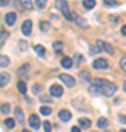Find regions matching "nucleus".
Instances as JSON below:
<instances>
[{
  "mask_svg": "<svg viewBox=\"0 0 126 132\" xmlns=\"http://www.w3.org/2000/svg\"><path fill=\"white\" fill-rule=\"evenodd\" d=\"M9 81H10V73H7V72L0 73V88L6 87V85L9 84Z\"/></svg>",
  "mask_w": 126,
  "mask_h": 132,
  "instance_id": "0eeeda50",
  "label": "nucleus"
},
{
  "mask_svg": "<svg viewBox=\"0 0 126 132\" xmlns=\"http://www.w3.org/2000/svg\"><path fill=\"white\" fill-rule=\"evenodd\" d=\"M15 116H16V120H18L19 123L25 122V119H23V112H22V109H21V107L15 109Z\"/></svg>",
  "mask_w": 126,
  "mask_h": 132,
  "instance_id": "4468645a",
  "label": "nucleus"
},
{
  "mask_svg": "<svg viewBox=\"0 0 126 132\" xmlns=\"http://www.w3.org/2000/svg\"><path fill=\"white\" fill-rule=\"evenodd\" d=\"M63 94V88H62L60 85H52L50 87V95L53 97H60Z\"/></svg>",
  "mask_w": 126,
  "mask_h": 132,
  "instance_id": "423d86ee",
  "label": "nucleus"
},
{
  "mask_svg": "<svg viewBox=\"0 0 126 132\" xmlns=\"http://www.w3.org/2000/svg\"><path fill=\"white\" fill-rule=\"evenodd\" d=\"M101 52V47H91V53H93V54H95V53H100Z\"/></svg>",
  "mask_w": 126,
  "mask_h": 132,
  "instance_id": "f704fd0d",
  "label": "nucleus"
},
{
  "mask_svg": "<svg viewBox=\"0 0 126 132\" xmlns=\"http://www.w3.org/2000/svg\"><path fill=\"white\" fill-rule=\"evenodd\" d=\"M35 5H37L40 9H43V7L47 5V0H35Z\"/></svg>",
  "mask_w": 126,
  "mask_h": 132,
  "instance_id": "cd10ccee",
  "label": "nucleus"
},
{
  "mask_svg": "<svg viewBox=\"0 0 126 132\" xmlns=\"http://www.w3.org/2000/svg\"><path fill=\"white\" fill-rule=\"evenodd\" d=\"M84 6L85 9H93V7H95V0H84Z\"/></svg>",
  "mask_w": 126,
  "mask_h": 132,
  "instance_id": "6ab92c4d",
  "label": "nucleus"
},
{
  "mask_svg": "<svg viewBox=\"0 0 126 132\" xmlns=\"http://www.w3.org/2000/svg\"><path fill=\"white\" fill-rule=\"evenodd\" d=\"M59 9L63 12V15H65V18L68 19V21H72V15L69 13V7H68V3H66L65 0H63V3H62V6L59 7Z\"/></svg>",
  "mask_w": 126,
  "mask_h": 132,
  "instance_id": "1a4fd4ad",
  "label": "nucleus"
},
{
  "mask_svg": "<svg viewBox=\"0 0 126 132\" xmlns=\"http://www.w3.org/2000/svg\"><path fill=\"white\" fill-rule=\"evenodd\" d=\"M116 90H117L116 84H110V82H108L107 85H104V87H103V94L110 97V95H113L114 93H116Z\"/></svg>",
  "mask_w": 126,
  "mask_h": 132,
  "instance_id": "7ed1b4c3",
  "label": "nucleus"
},
{
  "mask_svg": "<svg viewBox=\"0 0 126 132\" xmlns=\"http://www.w3.org/2000/svg\"><path fill=\"white\" fill-rule=\"evenodd\" d=\"M34 50H35V53H38L40 56H44V54H46V48L43 47V46H35Z\"/></svg>",
  "mask_w": 126,
  "mask_h": 132,
  "instance_id": "5701e85b",
  "label": "nucleus"
},
{
  "mask_svg": "<svg viewBox=\"0 0 126 132\" xmlns=\"http://www.w3.org/2000/svg\"><path fill=\"white\" fill-rule=\"evenodd\" d=\"M0 110H2V113H3V114H7V113L10 112V106H9L7 103H6V104H2V106H0Z\"/></svg>",
  "mask_w": 126,
  "mask_h": 132,
  "instance_id": "b1692460",
  "label": "nucleus"
},
{
  "mask_svg": "<svg viewBox=\"0 0 126 132\" xmlns=\"http://www.w3.org/2000/svg\"><path fill=\"white\" fill-rule=\"evenodd\" d=\"M53 47H54V50H60V48H63V43H60V41H56L54 44H53Z\"/></svg>",
  "mask_w": 126,
  "mask_h": 132,
  "instance_id": "c756f323",
  "label": "nucleus"
},
{
  "mask_svg": "<svg viewBox=\"0 0 126 132\" xmlns=\"http://www.w3.org/2000/svg\"><path fill=\"white\" fill-rule=\"evenodd\" d=\"M70 118H72V114H70V112H68V110H60V112H59V119L63 120V122L70 120Z\"/></svg>",
  "mask_w": 126,
  "mask_h": 132,
  "instance_id": "f8f14e48",
  "label": "nucleus"
},
{
  "mask_svg": "<svg viewBox=\"0 0 126 132\" xmlns=\"http://www.w3.org/2000/svg\"><path fill=\"white\" fill-rule=\"evenodd\" d=\"M103 2H104V5L106 6H116L117 5L116 0H103Z\"/></svg>",
  "mask_w": 126,
  "mask_h": 132,
  "instance_id": "c85d7f7f",
  "label": "nucleus"
},
{
  "mask_svg": "<svg viewBox=\"0 0 126 132\" xmlns=\"http://www.w3.org/2000/svg\"><path fill=\"white\" fill-rule=\"evenodd\" d=\"M107 125H108V120H107L106 118H100V119L97 120V126H98V128H106Z\"/></svg>",
  "mask_w": 126,
  "mask_h": 132,
  "instance_id": "a211bd4d",
  "label": "nucleus"
},
{
  "mask_svg": "<svg viewBox=\"0 0 126 132\" xmlns=\"http://www.w3.org/2000/svg\"><path fill=\"white\" fill-rule=\"evenodd\" d=\"M43 125H44V131H46V132L52 131V123H50V122H44Z\"/></svg>",
  "mask_w": 126,
  "mask_h": 132,
  "instance_id": "7c9ffc66",
  "label": "nucleus"
},
{
  "mask_svg": "<svg viewBox=\"0 0 126 132\" xmlns=\"http://www.w3.org/2000/svg\"><path fill=\"white\" fill-rule=\"evenodd\" d=\"M122 35H126V25L122 27Z\"/></svg>",
  "mask_w": 126,
  "mask_h": 132,
  "instance_id": "e433bc0d",
  "label": "nucleus"
},
{
  "mask_svg": "<svg viewBox=\"0 0 126 132\" xmlns=\"http://www.w3.org/2000/svg\"><path fill=\"white\" fill-rule=\"evenodd\" d=\"M93 66L95 69H107L108 62L106 60V59H103V57H98V59H95V60L93 62Z\"/></svg>",
  "mask_w": 126,
  "mask_h": 132,
  "instance_id": "f257e3e1",
  "label": "nucleus"
},
{
  "mask_svg": "<svg viewBox=\"0 0 126 132\" xmlns=\"http://www.w3.org/2000/svg\"><path fill=\"white\" fill-rule=\"evenodd\" d=\"M120 68L123 71H126V57H122L120 59Z\"/></svg>",
  "mask_w": 126,
  "mask_h": 132,
  "instance_id": "473e14b6",
  "label": "nucleus"
},
{
  "mask_svg": "<svg viewBox=\"0 0 126 132\" xmlns=\"http://www.w3.org/2000/svg\"><path fill=\"white\" fill-rule=\"evenodd\" d=\"M19 2H21V5H22L25 9H31V7H32V2H31V0H19Z\"/></svg>",
  "mask_w": 126,
  "mask_h": 132,
  "instance_id": "4be33fe9",
  "label": "nucleus"
},
{
  "mask_svg": "<svg viewBox=\"0 0 126 132\" xmlns=\"http://www.w3.org/2000/svg\"><path fill=\"white\" fill-rule=\"evenodd\" d=\"M89 94H93V95H100V94H103V87H98V85L93 84L91 87H89Z\"/></svg>",
  "mask_w": 126,
  "mask_h": 132,
  "instance_id": "9b49d317",
  "label": "nucleus"
},
{
  "mask_svg": "<svg viewBox=\"0 0 126 132\" xmlns=\"http://www.w3.org/2000/svg\"><path fill=\"white\" fill-rule=\"evenodd\" d=\"M78 123L81 125V128H85V129L91 126V120H89V119H87V118H81L79 120H78Z\"/></svg>",
  "mask_w": 126,
  "mask_h": 132,
  "instance_id": "dca6fc26",
  "label": "nucleus"
},
{
  "mask_svg": "<svg viewBox=\"0 0 126 132\" xmlns=\"http://www.w3.org/2000/svg\"><path fill=\"white\" fill-rule=\"evenodd\" d=\"M70 131H72V132H81V128L79 126H73Z\"/></svg>",
  "mask_w": 126,
  "mask_h": 132,
  "instance_id": "c9c22d12",
  "label": "nucleus"
},
{
  "mask_svg": "<svg viewBox=\"0 0 126 132\" xmlns=\"http://www.w3.org/2000/svg\"><path fill=\"white\" fill-rule=\"evenodd\" d=\"M22 132H28V131H27V129H23V131H22Z\"/></svg>",
  "mask_w": 126,
  "mask_h": 132,
  "instance_id": "a19ab883",
  "label": "nucleus"
},
{
  "mask_svg": "<svg viewBox=\"0 0 126 132\" xmlns=\"http://www.w3.org/2000/svg\"><path fill=\"white\" fill-rule=\"evenodd\" d=\"M5 21H6V24H7V25H13L15 22H16V13H15V12H9V13H6Z\"/></svg>",
  "mask_w": 126,
  "mask_h": 132,
  "instance_id": "9d476101",
  "label": "nucleus"
},
{
  "mask_svg": "<svg viewBox=\"0 0 126 132\" xmlns=\"http://www.w3.org/2000/svg\"><path fill=\"white\" fill-rule=\"evenodd\" d=\"M21 31L23 32V35H29V34H31V31H32V21H31V19L23 21L22 27H21Z\"/></svg>",
  "mask_w": 126,
  "mask_h": 132,
  "instance_id": "f03ea898",
  "label": "nucleus"
},
{
  "mask_svg": "<svg viewBox=\"0 0 126 132\" xmlns=\"http://www.w3.org/2000/svg\"><path fill=\"white\" fill-rule=\"evenodd\" d=\"M10 63V59L5 54H0V66H9Z\"/></svg>",
  "mask_w": 126,
  "mask_h": 132,
  "instance_id": "f3484780",
  "label": "nucleus"
},
{
  "mask_svg": "<svg viewBox=\"0 0 126 132\" xmlns=\"http://www.w3.org/2000/svg\"><path fill=\"white\" fill-rule=\"evenodd\" d=\"M29 71V65H22L21 66V68H19V73H21V75H23V73H27V72Z\"/></svg>",
  "mask_w": 126,
  "mask_h": 132,
  "instance_id": "a878e982",
  "label": "nucleus"
},
{
  "mask_svg": "<svg viewBox=\"0 0 126 132\" xmlns=\"http://www.w3.org/2000/svg\"><path fill=\"white\" fill-rule=\"evenodd\" d=\"M123 90H125V93H126V81H125V84H123Z\"/></svg>",
  "mask_w": 126,
  "mask_h": 132,
  "instance_id": "58836bf2",
  "label": "nucleus"
},
{
  "mask_svg": "<svg viewBox=\"0 0 126 132\" xmlns=\"http://www.w3.org/2000/svg\"><path fill=\"white\" fill-rule=\"evenodd\" d=\"M40 91H41V87H40L38 84H34V87H32V93H34V94H38Z\"/></svg>",
  "mask_w": 126,
  "mask_h": 132,
  "instance_id": "2f4dec72",
  "label": "nucleus"
},
{
  "mask_svg": "<svg viewBox=\"0 0 126 132\" xmlns=\"http://www.w3.org/2000/svg\"><path fill=\"white\" fill-rule=\"evenodd\" d=\"M5 125L9 128V129H12V128L15 126V120H13V119H10V118H9V119H6V120H5Z\"/></svg>",
  "mask_w": 126,
  "mask_h": 132,
  "instance_id": "bb28decb",
  "label": "nucleus"
},
{
  "mask_svg": "<svg viewBox=\"0 0 126 132\" xmlns=\"http://www.w3.org/2000/svg\"><path fill=\"white\" fill-rule=\"evenodd\" d=\"M94 84L98 85V87H104V85H107L108 82L106 79H103V78H97V79H94Z\"/></svg>",
  "mask_w": 126,
  "mask_h": 132,
  "instance_id": "412c9836",
  "label": "nucleus"
},
{
  "mask_svg": "<svg viewBox=\"0 0 126 132\" xmlns=\"http://www.w3.org/2000/svg\"><path fill=\"white\" fill-rule=\"evenodd\" d=\"M72 65H73V60H72L70 57H63V59H62V66H63V68L69 69V68H72Z\"/></svg>",
  "mask_w": 126,
  "mask_h": 132,
  "instance_id": "2eb2a0df",
  "label": "nucleus"
},
{
  "mask_svg": "<svg viewBox=\"0 0 126 132\" xmlns=\"http://www.w3.org/2000/svg\"><path fill=\"white\" fill-rule=\"evenodd\" d=\"M29 125H31L32 129H38L40 128V118L37 114H31L29 116Z\"/></svg>",
  "mask_w": 126,
  "mask_h": 132,
  "instance_id": "6e6552de",
  "label": "nucleus"
},
{
  "mask_svg": "<svg viewBox=\"0 0 126 132\" xmlns=\"http://www.w3.org/2000/svg\"><path fill=\"white\" fill-rule=\"evenodd\" d=\"M120 132H126V129H120Z\"/></svg>",
  "mask_w": 126,
  "mask_h": 132,
  "instance_id": "ea45409f",
  "label": "nucleus"
},
{
  "mask_svg": "<svg viewBox=\"0 0 126 132\" xmlns=\"http://www.w3.org/2000/svg\"><path fill=\"white\" fill-rule=\"evenodd\" d=\"M60 79L63 81V84H65L66 87H73L75 85V78H72V76L68 75V73H62Z\"/></svg>",
  "mask_w": 126,
  "mask_h": 132,
  "instance_id": "20e7f679",
  "label": "nucleus"
},
{
  "mask_svg": "<svg viewBox=\"0 0 126 132\" xmlns=\"http://www.w3.org/2000/svg\"><path fill=\"white\" fill-rule=\"evenodd\" d=\"M40 27H41V29H43V31H47V29L50 28V25L47 24V22H41V25H40Z\"/></svg>",
  "mask_w": 126,
  "mask_h": 132,
  "instance_id": "72a5a7b5",
  "label": "nucleus"
},
{
  "mask_svg": "<svg viewBox=\"0 0 126 132\" xmlns=\"http://www.w3.org/2000/svg\"><path fill=\"white\" fill-rule=\"evenodd\" d=\"M72 21H75V22H78V24L81 25V27H87V21H85L82 16H79L78 13H72Z\"/></svg>",
  "mask_w": 126,
  "mask_h": 132,
  "instance_id": "ddd939ff",
  "label": "nucleus"
},
{
  "mask_svg": "<svg viewBox=\"0 0 126 132\" xmlns=\"http://www.w3.org/2000/svg\"><path fill=\"white\" fill-rule=\"evenodd\" d=\"M7 3V0H0V6H5Z\"/></svg>",
  "mask_w": 126,
  "mask_h": 132,
  "instance_id": "4c0bfd02",
  "label": "nucleus"
},
{
  "mask_svg": "<svg viewBox=\"0 0 126 132\" xmlns=\"http://www.w3.org/2000/svg\"><path fill=\"white\" fill-rule=\"evenodd\" d=\"M40 113L44 114V116H48V114H52V109H50V107H46V106H44V107L40 109Z\"/></svg>",
  "mask_w": 126,
  "mask_h": 132,
  "instance_id": "393cba45",
  "label": "nucleus"
},
{
  "mask_svg": "<svg viewBox=\"0 0 126 132\" xmlns=\"http://www.w3.org/2000/svg\"><path fill=\"white\" fill-rule=\"evenodd\" d=\"M18 90H19V93H22V94L27 93V85H25L23 81H19V82H18Z\"/></svg>",
  "mask_w": 126,
  "mask_h": 132,
  "instance_id": "aec40b11",
  "label": "nucleus"
},
{
  "mask_svg": "<svg viewBox=\"0 0 126 132\" xmlns=\"http://www.w3.org/2000/svg\"><path fill=\"white\" fill-rule=\"evenodd\" d=\"M97 46H98V47H101V48H104V50H106L107 53H110V54H113V53H114V47H113L112 44L106 43V41L98 40V41H97Z\"/></svg>",
  "mask_w": 126,
  "mask_h": 132,
  "instance_id": "39448f33",
  "label": "nucleus"
}]
</instances>
